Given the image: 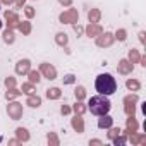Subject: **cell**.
<instances>
[{"instance_id": "cell-1", "label": "cell", "mask_w": 146, "mask_h": 146, "mask_svg": "<svg viewBox=\"0 0 146 146\" xmlns=\"http://www.w3.org/2000/svg\"><path fill=\"white\" fill-rule=\"evenodd\" d=\"M95 90L100 95L110 96V95H113L117 91V81L110 72H102V74H98L96 79H95Z\"/></svg>"}, {"instance_id": "cell-2", "label": "cell", "mask_w": 146, "mask_h": 146, "mask_svg": "<svg viewBox=\"0 0 146 146\" xmlns=\"http://www.w3.org/2000/svg\"><path fill=\"white\" fill-rule=\"evenodd\" d=\"M88 110L93 113V115H103V113H110V110H112V102L108 100V96H105V95H95V96H91L90 100H88Z\"/></svg>"}, {"instance_id": "cell-3", "label": "cell", "mask_w": 146, "mask_h": 146, "mask_svg": "<svg viewBox=\"0 0 146 146\" xmlns=\"http://www.w3.org/2000/svg\"><path fill=\"white\" fill-rule=\"evenodd\" d=\"M58 23L60 24H76V23H79V11L78 9H74V7H67L65 11H62L60 14H58Z\"/></svg>"}, {"instance_id": "cell-4", "label": "cell", "mask_w": 146, "mask_h": 146, "mask_svg": "<svg viewBox=\"0 0 146 146\" xmlns=\"http://www.w3.org/2000/svg\"><path fill=\"white\" fill-rule=\"evenodd\" d=\"M5 110H7V115H9L11 120H19L24 115V105L17 100H11Z\"/></svg>"}, {"instance_id": "cell-5", "label": "cell", "mask_w": 146, "mask_h": 146, "mask_svg": "<svg viewBox=\"0 0 146 146\" xmlns=\"http://www.w3.org/2000/svg\"><path fill=\"white\" fill-rule=\"evenodd\" d=\"M38 70H40L41 78H43V79H48V81H53V79H57V76H58L57 67H55L53 64H50V62H41L40 67H38Z\"/></svg>"}, {"instance_id": "cell-6", "label": "cell", "mask_w": 146, "mask_h": 146, "mask_svg": "<svg viewBox=\"0 0 146 146\" xmlns=\"http://www.w3.org/2000/svg\"><path fill=\"white\" fill-rule=\"evenodd\" d=\"M113 43H115V38H113V33L112 31H103L102 35H98L95 38V45L98 48H110Z\"/></svg>"}, {"instance_id": "cell-7", "label": "cell", "mask_w": 146, "mask_h": 146, "mask_svg": "<svg viewBox=\"0 0 146 146\" xmlns=\"http://www.w3.org/2000/svg\"><path fill=\"white\" fill-rule=\"evenodd\" d=\"M31 69H33V62H31L29 58H21V60H17L16 65H14V72H16L17 76H26Z\"/></svg>"}, {"instance_id": "cell-8", "label": "cell", "mask_w": 146, "mask_h": 146, "mask_svg": "<svg viewBox=\"0 0 146 146\" xmlns=\"http://www.w3.org/2000/svg\"><path fill=\"white\" fill-rule=\"evenodd\" d=\"M4 19H5V28H12V29H16L17 23L21 21L16 9H7V11H4Z\"/></svg>"}, {"instance_id": "cell-9", "label": "cell", "mask_w": 146, "mask_h": 146, "mask_svg": "<svg viewBox=\"0 0 146 146\" xmlns=\"http://www.w3.org/2000/svg\"><path fill=\"white\" fill-rule=\"evenodd\" d=\"M132 70H134V64H132L127 57H124V58L119 60V64H117V72H119L120 76H129V74H132Z\"/></svg>"}, {"instance_id": "cell-10", "label": "cell", "mask_w": 146, "mask_h": 146, "mask_svg": "<svg viewBox=\"0 0 146 146\" xmlns=\"http://www.w3.org/2000/svg\"><path fill=\"white\" fill-rule=\"evenodd\" d=\"M102 33H103V26L100 23H88L84 26V36H88V38H93L95 40Z\"/></svg>"}, {"instance_id": "cell-11", "label": "cell", "mask_w": 146, "mask_h": 146, "mask_svg": "<svg viewBox=\"0 0 146 146\" xmlns=\"http://www.w3.org/2000/svg\"><path fill=\"white\" fill-rule=\"evenodd\" d=\"M70 127H72V131H74V132L83 134V132H84V127H86L83 115H76V113L72 115V119H70Z\"/></svg>"}, {"instance_id": "cell-12", "label": "cell", "mask_w": 146, "mask_h": 146, "mask_svg": "<svg viewBox=\"0 0 146 146\" xmlns=\"http://www.w3.org/2000/svg\"><path fill=\"white\" fill-rule=\"evenodd\" d=\"M139 131V122L136 119V115H129L125 119V129L122 131L124 134H131V132H137Z\"/></svg>"}, {"instance_id": "cell-13", "label": "cell", "mask_w": 146, "mask_h": 146, "mask_svg": "<svg viewBox=\"0 0 146 146\" xmlns=\"http://www.w3.org/2000/svg\"><path fill=\"white\" fill-rule=\"evenodd\" d=\"M113 125V117L110 113H103V115H98V122H96V127L98 129H108Z\"/></svg>"}, {"instance_id": "cell-14", "label": "cell", "mask_w": 146, "mask_h": 146, "mask_svg": "<svg viewBox=\"0 0 146 146\" xmlns=\"http://www.w3.org/2000/svg\"><path fill=\"white\" fill-rule=\"evenodd\" d=\"M16 29H17L23 36H29V35L33 33V24H31L29 19H24V21H19V23H17Z\"/></svg>"}, {"instance_id": "cell-15", "label": "cell", "mask_w": 146, "mask_h": 146, "mask_svg": "<svg viewBox=\"0 0 146 146\" xmlns=\"http://www.w3.org/2000/svg\"><path fill=\"white\" fill-rule=\"evenodd\" d=\"M2 41L5 45H14L16 43V29H12V28L2 29Z\"/></svg>"}, {"instance_id": "cell-16", "label": "cell", "mask_w": 146, "mask_h": 146, "mask_svg": "<svg viewBox=\"0 0 146 146\" xmlns=\"http://www.w3.org/2000/svg\"><path fill=\"white\" fill-rule=\"evenodd\" d=\"M86 17H88V23H100L102 21V11L98 7H91V9H88Z\"/></svg>"}, {"instance_id": "cell-17", "label": "cell", "mask_w": 146, "mask_h": 146, "mask_svg": "<svg viewBox=\"0 0 146 146\" xmlns=\"http://www.w3.org/2000/svg\"><path fill=\"white\" fill-rule=\"evenodd\" d=\"M14 134H16V137L19 139V143H28V141L31 139V134H29V131H28L26 127H16Z\"/></svg>"}, {"instance_id": "cell-18", "label": "cell", "mask_w": 146, "mask_h": 146, "mask_svg": "<svg viewBox=\"0 0 146 146\" xmlns=\"http://www.w3.org/2000/svg\"><path fill=\"white\" fill-rule=\"evenodd\" d=\"M125 88H127V91L137 93V91L141 90V81L136 79V78H127V79H125Z\"/></svg>"}, {"instance_id": "cell-19", "label": "cell", "mask_w": 146, "mask_h": 146, "mask_svg": "<svg viewBox=\"0 0 146 146\" xmlns=\"http://www.w3.org/2000/svg\"><path fill=\"white\" fill-rule=\"evenodd\" d=\"M45 96L48 98V100H60L62 98V90L58 88V86H52V88H48L46 91H45Z\"/></svg>"}, {"instance_id": "cell-20", "label": "cell", "mask_w": 146, "mask_h": 146, "mask_svg": "<svg viewBox=\"0 0 146 146\" xmlns=\"http://www.w3.org/2000/svg\"><path fill=\"white\" fill-rule=\"evenodd\" d=\"M41 103H43L41 96H38V95L35 93V95H29V96L26 98V103H24V105H28L29 108H40Z\"/></svg>"}, {"instance_id": "cell-21", "label": "cell", "mask_w": 146, "mask_h": 146, "mask_svg": "<svg viewBox=\"0 0 146 146\" xmlns=\"http://www.w3.org/2000/svg\"><path fill=\"white\" fill-rule=\"evenodd\" d=\"M70 107H72V113H76V115H84L88 112V105L79 100H76V103H72Z\"/></svg>"}, {"instance_id": "cell-22", "label": "cell", "mask_w": 146, "mask_h": 146, "mask_svg": "<svg viewBox=\"0 0 146 146\" xmlns=\"http://www.w3.org/2000/svg\"><path fill=\"white\" fill-rule=\"evenodd\" d=\"M53 40H55V45H58V46H62V48L69 45V36H67V33H64V31L55 33Z\"/></svg>"}, {"instance_id": "cell-23", "label": "cell", "mask_w": 146, "mask_h": 146, "mask_svg": "<svg viewBox=\"0 0 146 146\" xmlns=\"http://www.w3.org/2000/svg\"><path fill=\"white\" fill-rule=\"evenodd\" d=\"M19 90L23 91V95L29 96V95H35V93H36V84H33V83H29V81H24Z\"/></svg>"}, {"instance_id": "cell-24", "label": "cell", "mask_w": 146, "mask_h": 146, "mask_svg": "<svg viewBox=\"0 0 146 146\" xmlns=\"http://www.w3.org/2000/svg\"><path fill=\"white\" fill-rule=\"evenodd\" d=\"M19 96H23V91L16 86V88H7V91H5V100L7 102H11V100H17Z\"/></svg>"}, {"instance_id": "cell-25", "label": "cell", "mask_w": 146, "mask_h": 146, "mask_svg": "<svg viewBox=\"0 0 146 146\" xmlns=\"http://www.w3.org/2000/svg\"><path fill=\"white\" fill-rule=\"evenodd\" d=\"M74 96H76V100H79V102H84V100L88 98L86 88H84L83 84H78V86L74 88Z\"/></svg>"}, {"instance_id": "cell-26", "label": "cell", "mask_w": 146, "mask_h": 146, "mask_svg": "<svg viewBox=\"0 0 146 146\" xmlns=\"http://www.w3.org/2000/svg\"><path fill=\"white\" fill-rule=\"evenodd\" d=\"M26 76H28V81H29V83H33V84H38V83L43 79V78H41V74H40V70H36V69H31Z\"/></svg>"}, {"instance_id": "cell-27", "label": "cell", "mask_w": 146, "mask_h": 146, "mask_svg": "<svg viewBox=\"0 0 146 146\" xmlns=\"http://www.w3.org/2000/svg\"><path fill=\"white\" fill-rule=\"evenodd\" d=\"M127 58L132 62V64H139V58H141V52L137 48H129L127 50Z\"/></svg>"}, {"instance_id": "cell-28", "label": "cell", "mask_w": 146, "mask_h": 146, "mask_svg": "<svg viewBox=\"0 0 146 146\" xmlns=\"http://www.w3.org/2000/svg\"><path fill=\"white\" fill-rule=\"evenodd\" d=\"M113 38H115V41L124 43V41L127 40V29H125V28H117V31L113 33Z\"/></svg>"}, {"instance_id": "cell-29", "label": "cell", "mask_w": 146, "mask_h": 146, "mask_svg": "<svg viewBox=\"0 0 146 146\" xmlns=\"http://www.w3.org/2000/svg\"><path fill=\"white\" fill-rule=\"evenodd\" d=\"M122 105H124V113H125V117L136 115V105H137V103H134V102H125V103H122Z\"/></svg>"}, {"instance_id": "cell-30", "label": "cell", "mask_w": 146, "mask_h": 146, "mask_svg": "<svg viewBox=\"0 0 146 146\" xmlns=\"http://www.w3.org/2000/svg\"><path fill=\"white\" fill-rule=\"evenodd\" d=\"M46 143H48L50 146H58V144H60V137H58V134L53 132V131H50V132L46 134Z\"/></svg>"}, {"instance_id": "cell-31", "label": "cell", "mask_w": 146, "mask_h": 146, "mask_svg": "<svg viewBox=\"0 0 146 146\" xmlns=\"http://www.w3.org/2000/svg\"><path fill=\"white\" fill-rule=\"evenodd\" d=\"M112 144H113V146H125V144H127V134L120 132L117 137L112 139Z\"/></svg>"}, {"instance_id": "cell-32", "label": "cell", "mask_w": 146, "mask_h": 146, "mask_svg": "<svg viewBox=\"0 0 146 146\" xmlns=\"http://www.w3.org/2000/svg\"><path fill=\"white\" fill-rule=\"evenodd\" d=\"M107 131H108V132H107V139H108V141H112L113 137H117V136L122 132V129L117 127V125H112V127H108Z\"/></svg>"}, {"instance_id": "cell-33", "label": "cell", "mask_w": 146, "mask_h": 146, "mask_svg": "<svg viewBox=\"0 0 146 146\" xmlns=\"http://www.w3.org/2000/svg\"><path fill=\"white\" fill-rule=\"evenodd\" d=\"M23 12H24L26 19H29V21H31V19L35 17V16H36V9H35L33 5H28V4H26V5L23 7Z\"/></svg>"}, {"instance_id": "cell-34", "label": "cell", "mask_w": 146, "mask_h": 146, "mask_svg": "<svg viewBox=\"0 0 146 146\" xmlns=\"http://www.w3.org/2000/svg\"><path fill=\"white\" fill-rule=\"evenodd\" d=\"M62 83H64L65 86H69V84H74V83H76V74H72V72L65 74V76L62 78Z\"/></svg>"}, {"instance_id": "cell-35", "label": "cell", "mask_w": 146, "mask_h": 146, "mask_svg": "<svg viewBox=\"0 0 146 146\" xmlns=\"http://www.w3.org/2000/svg\"><path fill=\"white\" fill-rule=\"evenodd\" d=\"M4 84H5V88H16L17 86V79L14 76H7L4 79Z\"/></svg>"}, {"instance_id": "cell-36", "label": "cell", "mask_w": 146, "mask_h": 146, "mask_svg": "<svg viewBox=\"0 0 146 146\" xmlns=\"http://www.w3.org/2000/svg\"><path fill=\"white\" fill-rule=\"evenodd\" d=\"M125 102H134V103H139V96H137V93H129V95H125L124 98H122V103H125Z\"/></svg>"}, {"instance_id": "cell-37", "label": "cell", "mask_w": 146, "mask_h": 146, "mask_svg": "<svg viewBox=\"0 0 146 146\" xmlns=\"http://www.w3.org/2000/svg\"><path fill=\"white\" fill-rule=\"evenodd\" d=\"M72 29H74V33L78 35V38L84 35V26H81L79 23H76V24H72Z\"/></svg>"}, {"instance_id": "cell-38", "label": "cell", "mask_w": 146, "mask_h": 146, "mask_svg": "<svg viewBox=\"0 0 146 146\" xmlns=\"http://www.w3.org/2000/svg\"><path fill=\"white\" fill-rule=\"evenodd\" d=\"M60 113H62V115H70V113H72V107H70L69 103L60 105Z\"/></svg>"}, {"instance_id": "cell-39", "label": "cell", "mask_w": 146, "mask_h": 146, "mask_svg": "<svg viewBox=\"0 0 146 146\" xmlns=\"http://www.w3.org/2000/svg\"><path fill=\"white\" fill-rule=\"evenodd\" d=\"M14 7H16V11L17 9H23L24 5H26V0H14V4H12Z\"/></svg>"}, {"instance_id": "cell-40", "label": "cell", "mask_w": 146, "mask_h": 146, "mask_svg": "<svg viewBox=\"0 0 146 146\" xmlns=\"http://www.w3.org/2000/svg\"><path fill=\"white\" fill-rule=\"evenodd\" d=\"M137 146H146V134H144V132H139V141H137Z\"/></svg>"}, {"instance_id": "cell-41", "label": "cell", "mask_w": 146, "mask_h": 146, "mask_svg": "<svg viewBox=\"0 0 146 146\" xmlns=\"http://www.w3.org/2000/svg\"><path fill=\"white\" fill-rule=\"evenodd\" d=\"M144 36H146V33H144V31H139V33H137V40H139V43H141V45H144V43H146Z\"/></svg>"}, {"instance_id": "cell-42", "label": "cell", "mask_w": 146, "mask_h": 146, "mask_svg": "<svg viewBox=\"0 0 146 146\" xmlns=\"http://www.w3.org/2000/svg\"><path fill=\"white\" fill-rule=\"evenodd\" d=\"M57 2H58L62 7H70V5H72V0H57Z\"/></svg>"}, {"instance_id": "cell-43", "label": "cell", "mask_w": 146, "mask_h": 146, "mask_svg": "<svg viewBox=\"0 0 146 146\" xmlns=\"http://www.w3.org/2000/svg\"><path fill=\"white\" fill-rule=\"evenodd\" d=\"M103 141L102 139H90V146H102Z\"/></svg>"}, {"instance_id": "cell-44", "label": "cell", "mask_w": 146, "mask_h": 146, "mask_svg": "<svg viewBox=\"0 0 146 146\" xmlns=\"http://www.w3.org/2000/svg\"><path fill=\"white\" fill-rule=\"evenodd\" d=\"M139 64H141L143 67H146V55H143V53H141V58H139Z\"/></svg>"}, {"instance_id": "cell-45", "label": "cell", "mask_w": 146, "mask_h": 146, "mask_svg": "<svg viewBox=\"0 0 146 146\" xmlns=\"http://www.w3.org/2000/svg\"><path fill=\"white\" fill-rule=\"evenodd\" d=\"M0 2H2V5H12L14 0H0Z\"/></svg>"}, {"instance_id": "cell-46", "label": "cell", "mask_w": 146, "mask_h": 146, "mask_svg": "<svg viewBox=\"0 0 146 146\" xmlns=\"http://www.w3.org/2000/svg\"><path fill=\"white\" fill-rule=\"evenodd\" d=\"M9 144H21V143H19L17 137H12V139H9Z\"/></svg>"}, {"instance_id": "cell-47", "label": "cell", "mask_w": 146, "mask_h": 146, "mask_svg": "<svg viewBox=\"0 0 146 146\" xmlns=\"http://www.w3.org/2000/svg\"><path fill=\"white\" fill-rule=\"evenodd\" d=\"M2 26H4V21H2V19H0V31H2Z\"/></svg>"}, {"instance_id": "cell-48", "label": "cell", "mask_w": 146, "mask_h": 146, "mask_svg": "<svg viewBox=\"0 0 146 146\" xmlns=\"http://www.w3.org/2000/svg\"><path fill=\"white\" fill-rule=\"evenodd\" d=\"M0 12H2V2H0Z\"/></svg>"}]
</instances>
